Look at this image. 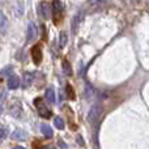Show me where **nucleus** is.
I'll return each mask as SVG.
<instances>
[{"mask_svg": "<svg viewBox=\"0 0 149 149\" xmlns=\"http://www.w3.org/2000/svg\"><path fill=\"white\" fill-rule=\"evenodd\" d=\"M67 94H68V97H71V100L74 98V94L72 92V86H71V85H67Z\"/></svg>", "mask_w": 149, "mask_h": 149, "instance_id": "obj_18", "label": "nucleus"}, {"mask_svg": "<svg viewBox=\"0 0 149 149\" xmlns=\"http://www.w3.org/2000/svg\"><path fill=\"white\" fill-rule=\"evenodd\" d=\"M7 84H8V88H9V89H17V88L20 86V79L13 74V76H10L9 79H8Z\"/></svg>", "mask_w": 149, "mask_h": 149, "instance_id": "obj_7", "label": "nucleus"}, {"mask_svg": "<svg viewBox=\"0 0 149 149\" xmlns=\"http://www.w3.org/2000/svg\"><path fill=\"white\" fill-rule=\"evenodd\" d=\"M38 13L41 15V17H43L45 20H47V18L51 16V10H50V5L47 1H42L41 4H39L38 7Z\"/></svg>", "mask_w": 149, "mask_h": 149, "instance_id": "obj_5", "label": "nucleus"}, {"mask_svg": "<svg viewBox=\"0 0 149 149\" xmlns=\"http://www.w3.org/2000/svg\"><path fill=\"white\" fill-rule=\"evenodd\" d=\"M90 5H101V4H105L107 3V0H88Z\"/></svg>", "mask_w": 149, "mask_h": 149, "instance_id": "obj_17", "label": "nucleus"}, {"mask_svg": "<svg viewBox=\"0 0 149 149\" xmlns=\"http://www.w3.org/2000/svg\"><path fill=\"white\" fill-rule=\"evenodd\" d=\"M42 49L39 45H34L33 47H31V58H33V62L34 64H39V63L42 62Z\"/></svg>", "mask_w": 149, "mask_h": 149, "instance_id": "obj_4", "label": "nucleus"}, {"mask_svg": "<svg viewBox=\"0 0 149 149\" xmlns=\"http://www.w3.org/2000/svg\"><path fill=\"white\" fill-rule=\"evenodd\" d=\"M12 139L15 140H25L26 139V132H24L22 130H16L12 134Z\"/></svg>", "mask_w": 149, "mask_h": 149, "instance_id": "obj_9", "label": "nucleus"}, {"mask_svg": "<svg viewBox=\"0 0 149 149\" xmlns=\"http://www.w3.org/2000/svg\"><path fill=\"white\" fill-rule=\"evenodd\" d=\"M37 33H38V30H37L36 24L30 22L28 26V31H26V39H28V41H33L37 37Z\"/></svg>", "mask_w": 149, "mask_h": 149, "instance_id": "obj_6", "label": "nucleus"}, {"mask_svg": "<svg viewBox=\"0 0 149 149\" xmlns=\"http://www.w3.org/2000/svg\"><path fill=\"white\" fill-rule=\"evenodd\" d=\"M42 149H55V148L52 147V145H47V147H43Z\"/></svg>", "mask_w": 149, "mask_h": 149, "instance_id": "obj_20", "label": "nucleus"}, {"mask_svg": "<svg viewBox=\"0 0 149 149\" xmlns=\"http://www.w3.org/2000/svg\"><path fill=\"white\" fill-rule=\"evenodd\" d=\"M63 71H64V73L67 74V76H70V74L72 73V71H71V65L68 64L67 60H64V62H63Z\"/></svg>", "mask_w": 149, "mask_h": 149, "instance_id": "obj_15", "label": "nucleus"}, {"mask_svg": "<svg viewBox=\"0 0 149 149\" xmlns=\"http://www.w3.org/2000/svg\"><path fill=\"white\" fill-rule=\"evenodd\" d=\"M5 97H7V93L3 92L1 94H0V113H1L3 109H4V101H5Z\"/></svg>", "mask_w": 149, "mask_h": 149, "instance_id": "obj_16", "label": "nucleus"}, {"mask_svg": "<svg viewBox=\"0 0 149 149\" xmlns=\"http://www.w3.org/2000/svg\"><path fill=\"white\" fill-rule=\"evenodd\" d=\"M5 28H7V17L3 12H0V30H4Z\"/></svg>", "mask_w": 149, "mask_h": 149, "instance_id": "obj_13", "label": "nucleus"}, {"mask_svg": "<svg viewBox=\"0 0 149 149\" xmlns=\"http://www.w3.org/2000/svg\"><path fill=\"white\" fill-rule=\"evenodd\" d=\"M5 1V0H0V3H4Z\"/></svg>", "mask_w": 149, "mask_h": 149, "instance_id": "obj_22", "label": "nucleus"}, {"mask_svg": "<svg viewBox=\"0 0 149 149\" xmlns=\"http://www.w3.org/2000/svg\"><path fill=\"white\" fill-rule=\"evenodd\" d=\"M54 124H55V127H56V128H59V130H64V122H63V119H62V118H59V116H56V118H55Z\"/></svg>", "mask_w": 149, "mask_h": 149, "instance_id": "obj_14", "label": "nucleus"}, {"mask_svg": "<svg viewBox=\"0 0 149 149\" xmlns=\"http://www.w3.org/2000/svg\"><path fill=\"white\" fill-rule=\"evenodd\" d=\"M7 136V130H0V140H3Z\"/></svg>", "mask_w": 149, "mask_h": 149, "instance_id": "obj_19", "label": "nucleus"}, {"mask_svg": "<svg viewBox=\"0 0 149 149\" xmlns=\"http://www.w3.org/2000/svg\"><path fill=\"white\" fill-rule=\"evenodd\" d=\"M63 13V4L60 0H54L52 3V16H54V22L58 24V18H60Z\"/></svg>", "mask_w": 149, "mask_h": 149, "instance_id": "obj_3", "label": "nucleus"}, {"mask_svg": "<svg viewBox=\"0 0 149 149\" xmlns=\"http://www.w3.org/2000/svg\"><path fill=\"white\" fill-rule=\"evenodd\" d=\"M101 111H102V109H101L100 105H93L92 107H90V111H89V114H88V120H89V123H92V124L97 123L98 118H100V115H101Z\"/></svg>", "mask_w": 149, "mask_h": 149, "instance_id": "obj_2", "label": "nucleus"}, {"mask_svg": "<svg viewBox=\"0 0 149 149\" xmlns=\"http://www.w3.org/2000/svg\"><path fill=\"white\" fill-rule=\"evenodd\" d=\"M46 98L50 103H55V93H54V89H52V88L46 89Z\"/></svg>", "mask_w": 149, "mask_h": 149, "instance_id": "obj_11", "label": "nucleus"}, {"mask_svg": "<svg viewBox=\"0 0 149 149\" xmlns=\"http://www.w3.org/2000/svg\"><path fill=\"white\" fill-rule=\"evenodd\" d=\"M13 149H25V148H24V147H15Z\"/></svg>", "mask_w": 149, "mask_h": 149, "instance_id": "obj_21", "label": "nucleus"}, {"mask_svg": "<svg viewBox=\"0 0 149 149\" xmlns=\"http://www.w3.org/2000/svg\"><path fill=\"white\" fill-rule=\"evenodd\" d=\"M31 80H33V73H25L24 74V86H29L31 84Z\"/></svg>", "mask_w": 149, "mask_h": 149, "instance_id": "obj_12", "label": "nucleus"}, {"mask_svg": "<svg viewBox=\"0 0 149 149\" xmlns=\"http://www.w3.org/2000/svg\"><path fill=\"white\" fill-rule=\"evenodd\" d=\"M67 41H68V34L67 31H62L59 36V47L60 49H63V47L67 45Z\"/></svg>", "mask_w": 149, "mask_h": 149, "instance_id": "obj_10", "label": "nucleus"}, {"mask_svg": "<svg viewBox=\"0 0 149 149\" xmlns=\"http://www.w3.org/2000/svg\"><path fill=\"white\" fill-rule=\"evenodd\" d=\"M34 106H36L39 116H42V118H45V119H49L50 116H51V111L49 110L46 103H45L41 98H36V100H34Z\"/></svg>", "mask_w": 149, "mask_h": 149, "instance_id": "obj_1", "label": "nucleus"}, {"mask_svg": "<svg viewBox=\"0 0 149 149\" xmlns=\"http://www.w3.org/2000/svg\"><path fill=\"white\" fill-rule=\"evenodd\" d=\"M41 131H42V134H43V136H46V137H50V139H51V137L54 136L52 128L49 126V124H42V126H41Z\"/></svg>", "mask_w": 149, "mask_h": 149, "instance_id": "obj_8", "label": "nucleus"}]
</instances>
